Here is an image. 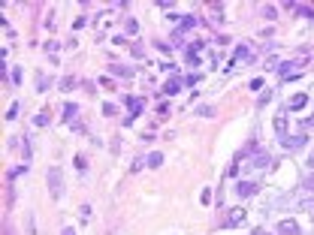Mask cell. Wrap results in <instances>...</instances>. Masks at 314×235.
<instances>
[{
    "label": "cell",
    "mask_w": 314,
    "mask_h": 235,
    "mask_svg": "<svg viewBox=\"0 0 314 235\" xmlns=\"http://www.w3.org/2000/svg\"><path fill=\"white\" fill-rule=\"evenodd\" d=\"M127 30H130V33H136V30H139V24H136V18H127Z\"/></svg>",
    "instance_id": "obj_21"
},
{
    "label": "cell",
    "mask_w": 314,
    "mask_h": 235,
    "mask_svg": "<svg viewBox=\"0 0 314 235\" xmlns=\"http://www.w3.org/2000/svg\"><path fill=\"white\" fill-rule=\"evenodd\" d=\"M48 88V75L45 72H36V91H45Z\"/></svg>",
    "instance_id": "obj_15"
},
{
    "label": "cell",
    "mask_w": 314,
    "mask_h": 235,
    "mask_svg": "<svg viewBox=\"0 0 314 235\" xmlns=\"http://www.w3.org/2000/svg\"><path fill=\"white\" fill-rule=\"evenodd\" d=\"M103 115H106V118H115V115H118V109H115L112 103H106V106H103Z\"/></svg>",
    "instance_id": "obj_19"
},
{
    "label": "cell",
    "mask_w": 314,
    "mask_h": 235,
    "mask_svg": "<svg viewBox=\"0 0 314 235\" xmlns=\"http://www.w3.org/2000/svg\"><path fill=\"white\" fill-rule=\"evenodd\" d=\"M12 118H18V103H12V106L6 109V121H12Z\"/></svg>",
    "instance_id": "obj_18"
},
{
    "label": "cell",
    "mask_w": 314,
    "mask_h": 235,
    "mask_svg": "<svg viewBox=\"0 0 314 235\" xmlns=\"http://www.w3.org/2000/svg\"><path fill=\"white\" fill-rule=\"evenodd\" d=\"M278 235H299V223L296 220H281L278 223Z\"/></svg>",
    "instance_id": "obj_3"
},
{
    "label": "cell",
    "mask_w": 314,
    "mask_h": 235,
    "mask_svg": "<svg viewBox=\"0 0 314 235\" xmlns=\"http://www.w3.org/2000/svg\"><path fill=\"white\" fill-rule=\"evenodd\" d=\"M181 85H184V82H181L178 75H172V79L163 85V94H178V91H181Z\"/></svg>",
    "instance_id": "obj_6"
},
{
    "label": "cell",
    "mask_w": 314,
    "mask_h": 235,
    "mask_svg": "<svg viewBox=\"0 0 314 235\" xmlns=\"http://www.w3.org/2000/svg\"><path fill=\"white\" fill-rule=\"evenodd\" d=\"M302 208H305V211H308V217H311V220H314V199H311V202H305V205H302Z\"/></svg>",
    "instance_id": "obj_23"
},
{
    "label": "cell",
    "mask_w": 314,
    "mask_h": 235,
    "mask_svg": "<svg viewBox=\"0 0 314 235\" xmlns=\"http://www.w3.org/2000/svg\"><path fill=\"white\" fill-rule=\"evenodd\" d=\"M145 163H148V166H151V169H157V166H160V163H163V157H160V154H157V151H154V154H148V157H145Z\"/></svg>",
    "instance_id": "obj_14"
},
{
    "label": "cell",
    "mask_w": 314,
    "mask_h": 235,
    "mask_svg": "<svg viewBox=\"0 0 314 235\" xmlns=\"http://www.w3.org/2000/svg\"><path fill=\"white\" fill-rule=\"evenodd\" d=\"M305 103H308V97H305V94H293V97H290V103H287V106H290V109H302V106H305Z\"/></svg>",
    "instance_id": "obj_10"
},
{
    "label": "cell",
    "mask_w": 314,
    "mask_h": 235,
    "mask_svg": "<svg viewBox=\"0 0 314 235\" xmlns=\"http://www.w3.org/2000/svg\"><path fill=\"white\" fill-rule=\"evenodd\" d=\"M275 133L281 136V139H287V118L281 115V118H275Z\"/></svg>",
    "instance_id": "obj_11"
},
{
    "label": "cell",
    "mask_w": 314,
    "mask_h": 235,
    "mask_svg": "<svg viewBox=\"0 0 314 235\" xmlns=\"http://www.w3.org/2000/svg\"><path fill=\"white\" fill-rule=\"evenodd\" d=\"M251 235H272V232H266V229H254Z\"/></svg>",
    "instance_id": "obj_25"
},
{
    "label": "cell",
    "mask_w": 314,
    "mask_h": 235,
    "mask_svg": "<svg viewBox=\"0 0 314 235\" xmlns=\"http://www.w3.org/2000/svg\"><path fill=\"white\" fill-rule=\"evenodd\" d=\"M76 112H79V109H76L73 103H67V106H64V118H67V121H73V118H76Z\"/></svg>",
    "instance_id": "obj_16"
},
{
    "label": "cell",
    "mask_w": 314,
    "mask_h": 235,
    "mask_svg": "<svg viewBox=\"0 0 314 235\" xmlns=\"http://www.w3.org/2000/svg\"><path fill=\"white\" fill-rule=\"evenodd\" d=\"M48 124H51V112H48V109H42V112L33 118V127H48Z\"/></svg>",
    "instance_id": "obj_8"
},
{
    "label": "cell",
    "mask_w": 314,
    "mask_h": 235,
    "mask_svg": "<svg viewBox=\"0 0 314 235\" xmlns=\"http://www.w3.org/2000/svg\"><path fill=\"white\" fill-rule=\"evenodd\" d=\"M109 69H112L115 75H133V69H130V66H124V63H109Z\"/></svg>",
    "instance_id": "obj_12"
},
{
    "label": "cell",
    "mask_w": 314,
    "mask_h": 235,
    "mask_svg": "<svg viewBox=\"0 0 314 235\" xmlns=\"http://www.w3.org/2000/svg\"><path fill=\"white\" fill-rule=\"evenodd\" d=\"M302 187H305V190H314V172L305 178V181H302Z\"/></svg>",
    "instance_id": "obj_22"
},
{
    "label": "cell",
    "mask_w": 314,
    "mask_h": 235,
    "mask_svg": "<svg viewBox=\"0 0 314 235\" xmlns=\"http://www.w3.org/2000/svg\"><path fill=\"white\" fill-rule=\"evenodd\" d=\"M45 178H48V193H51V199H60V193H64V178H60V169H57V166H51V169L45 172Z\"/></svg>",
    "instance_id": "obj_1"
},
{
    "label": "cell",
    "mask_w": 314,
    "mask_h": 235,
    "mask_svg": "<svg viewBox=\"0 0 314 235\" xmlns=\"http://www.w3.org/2000/svg\"><path fill=\"white\" fill-rule=\"evenodd\" d=\"M197 115H200V118H215V109H212V106H200Z\"/></svg>",
    "instance_id": "obj_17"
},
{
    "label": "cell",
    "mask_w": 314,
    "mask_h": 235,
    "mask_svg": "<svg viewBox=\"0 0 314 235\" xmlns=\"http://www.w3.org/2000/svg\"><path fill=\"white\" fill-rule=\"evenodd\" d=\"M236 190H239V196H254V193H257V184H254V181H239Z\"/></svg>",
    "instance_id": "obj_7"
},
{
    "label": "cell",
    "mask_w": 314,
    "mask_h": 235,
    "mask_svg": "<svg viewBox=\"0 0 314 235\" xmlns=\"http://www.w3.org/2000/svg\"><path fill=\"white\" fill-rule=\"evenodd\" d=\"M245 223V208H233L227 217V226H242Z\"/></svg>",
    "instance_id": "obj_5"
},
{
    "label": "cell",
    "mask_w": 314,
    "mask_h": 235,
    "mask_svg": "<svg viewBox=\"0 0 314 235\" xmlns=\"http://www.w3.org/2000/svg\"><path fill=\"white\" fill-rule=\"evenodd\" d=\"M127 106H130V118H127V121H124V124H133V118H136V115H139V112H142V106H145V103H142V100H139V97H136V100H133V97H130V100H127Z\"/></svg>",
    "instance_id": "obj_4"
},
{
    "label": "cell",
    "mask_w": 314,
    "mask_h": 235,
    "mask_svg": "<svg viewBox=\"0 0 314 235\" xmlns=\"http://www.w3.org/2000/svg\"><path fill=\"white\" fill-rule=\"evenodd\" d=\"M251 166L266 169V166H269V154H263V151H260V154H254V157H251Z\"/></svg>",
    "instance_id": "obj_9"
},
{
    "label": "cell",
    "mask_w": 314,
    "mask_h": 235,
    "mask_svg": "<svg viewBox=\"0 0 314 235\" xmlns=\"http://www.w3.org/2000/svg\"><path fill=\"white\" fill-rule=\"evenodd\" d=\"M212 21H218V24L224 21V15H221V6H215V9H212Z\"/></svg>",
    "instance_id": "obj_20"
},
{
    "label": "cell",
    "mask_w": 314,
    "mask_h": 235,
    "mask_svg": "<svg viewBox=\"0 0 314 235\" xmlns=\"http://www.w3.org/2000/svg\"><path fill=\"white\" fill-rule=\"evenodd\" d=\"M245 60H251V48H248V45H236V54H233L230 66H233V63H245Z\"/></svg>",
    "instance_id": "obj_2"
},
{
    "label": "cell",
    "mask_w": 314,
    "mask_h": 235,
    "mask_svg": "<svg viewBox=\"0 0 314 235\" xmlns=\"http://www.w3.org/2000/svg\"><path fill=\"white\" fill-rule=\"evenodd\" d=\"M305 142H308V136H305V133H299L296 139H284V145H287V148H299V145H305Z\"/></svg>",
    "instance_id": "obj_13"
},
{
    "label": "cell",
    "mask_w": 314,
    "mask_h": 235,
    "mask_svg": "<svg viewBox=\"0 0 314 235\" xmlns=\"http://www.w3.org/2000/svg\"><path fill=\"white\" fill-rule=\"evenodd\" d=\"M305 163H308V169H314V151H311V157H308Z\"/></svg>",
    "instance_id": "obj_24"
},
{
    "label": "cell",
    "mask_w": 314,
    "mask_h": 235,
    "mask_svg": "<svg viewBox=\"0 0 314 235\" xmlns=\"http://www.w3.org/2000/svg\"><path fill=\"white\" fill-rule=\"evenodd\" d=\"M60 235H76V232H73V229H64V232H60Z\"/></svg>",
    "instance_id": "obj_26"
}]
</instances>
